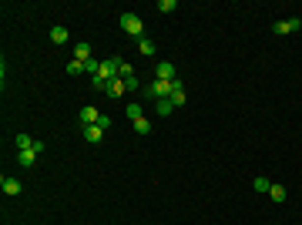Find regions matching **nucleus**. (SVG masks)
Instances as JSON below:
<instances>
[{
	"instance_id": "nucleus-11",
	"label": "nucleus",
	"mask_w": 302,
	"mask_h": 225,
	"mask_svg": "<svg viewBox=\"0 0 302 225\" xmlns=\"http://www.w3.org/2000/svg\"><path fill=\"white\" fill-rule=\"evenodd\" d=\"M81 134H84L91 145H101V138H104V128H97V125H84V128H81Z\"/></svg>"
},
{
	"instance_id": "nucleus-17",
	"label": "nucleus",
	"mask_w": 302,
	"mask_h": 225,
	"mask_svg": "<svg viewBox=\"0 0 302 225\" xmlns=\"http://www.w3.org/2000/svg\"><path fill=\"white\" fill-rule=\"evenodd\" d=\"M14 145H17V151H27V148H34V138H30V134H17Z\"/></svg>"
},
{
	"instance_id": "nucleus-3",
	"label": "nucleus",
	"mask_w": 302,
	"mask_h": 225,
	"mask_svg": "<svg viewBox=\"0 0 302 225\" xmlns=\"http://www.w3.org/2000/svg\"><path fill=\"white\" fill-rule=\"evenodd\" d=\"M104 94H108V97H111V101H121V97H124V94H128V84H124V81H121V77H111V81H108V84H104Z\"/></svg>"
},
{
	"instance_id": "nucleus-4",
	"label": "nucleus",
	"mask_w": 302,
	"mask_h": 225,
	"mask_svg": "<svg viewBox=\"0 0 302 225\" xmlns=\"http://www.w3.org/2000/svg\"><path fill=\"white\" fill-rule=\"evenodd\" d=\"M299 27H302V20H299V17H289V20H275V24H272V31H275L279 37H285V34H296Z\"/></svg>"
},
{
	"instance_id": "nucleus-1",
	"label": "nucleus",
	"mask_w": 302,
	"mask_h": 225,
	"mask_svg": "<svg viewBox=\"0 0 302 225\" xmlns=\"http://www.w3.org/2000/svg\"><path fill=\"white\" fill-rule=\"evenodd\" d=\"M141 97H148V101H154V104H158V101L171 97V84L154 77V81H148V84H141Z\"/></svg>"
},
{
	"instance_id": "nucleus-8",
	"label": "nucleus",
	"mask_w": 302,
	"mask_h": 225,
	"mask_svg": "<svg viewBox=\"0 0 302 225\" xmlns=\"http://www.w3.org/2000/svg\"><path fill=\"white\" fill-rule=\"evenodd\" d=\"M67 40H71V34H67V27H64V24H54V27H51V44H57V47H64Z\"/></svg>"
},
{
	"instance_id": "nucleus-23",
	"label": "nucleus",
	"mask_w": 302,
	"mask_h": 225,
	"mask_svg": "<svg viewBox=\"0 0 302 225\" xmlns=\"http://www.w3.org/2000/svg\"><path fill=\"white\" fill-rule=\"evenodd\" d=\"M128 118H131V121H134V118H141V104H128Z\"/></svg>"
},
{
	"instance_id": "nucleus-9",
	"label": "nucleus",
	"mask_w": 302,
	"mask_h": 225,
	"mask_svg": "<svg viewBox=\"0 0 302 225\" xmlns=\"http://www.w3.org/2000/svg\"><path fill=\"white\" fill-rule=\"evenodd\" d=\"M134 47H138V54H141V57H154V54H158V44L148 40V37H138V40H134Z\"/></svg>"
},
{
	"instance_id": "nucleus-5",
	"label": "nucleus",
	"mask_w": 302,
	"mask_h": 225,
	"mask_svg": "<svg viewBox=\"0 0 302 225\" xmlns=\"http://www.w3.org/2000/svg\"><path fill=\"white\" fill-rule=\"evenodd\" d=\"M118 67H121V57H108V61H101V67H97V77L111 81V77H118Z\"/></svg>"
},
{
	"instance_id": "nucleus-19",
	"label": "nucleus",
	"mask_w": 302,
	"mask_h": 225,
	"mask_svg": "<svg viewBox=\"0 0 302 225\" xmlns=\"http://www.w3.org/2000/svg\"><path fill=\"white\" fill-rule=\"evenodd\" d=\"M74 57H77V61H91V44H77Z\"/></svg>"
},
{
	"instance_id": "nucleus-18",
	"label": "nucleus",
	"mask_w": 302,
	"mask_h": 225,
	"mask_svg": "<svg viewBox=\"0 0 302 225\" xmlns=\"http://www.w3.org/2000/svg\"><path fill=\"white\" fill-rule=\"evenodd\" d=\"M154 111L161 114V118H168V114L175 111V104H171V97H165V101H158V104H154Z\"/></svg>"
},
{
	"instance_id": "nucleus-10",
	"label": "nucleus",
	"mask_w": 302,
	"mask_h": 225,
	"mask_svg": "<svg viewBox=\"0 0 302 225\" xmlns=\"http://www.w3.org/2000/svg\"><path fill=\"white\" fill-rule=\"evenodd\" d=\"M0 188H3V195H20V192H24L20 178H10V175H3V178H0Z\"/></svg>"
},
{
	"instance_id": "nucleus-22",
	"label": "nucleus",
	"mask_w": 302,
	"mask_h": 225,
	"mask_svg": "<svg viewBox=\"0 0 302 225\" xmlns=\"http://www.w3.org/2000/svg\"><path fill=\"white\" fill-rule=\"evenodd\" d=\"M252 185H255V192H265V195H269V185H272V182H269V178H262V175H259V178H255Z\"/></svg>"
},
{
	"instance_id": "nucleus-21",
	"label": "nucleus",
	"mask_w": 302,
	"mask_h": 225,
	"mask_svg": "<svg viewBox=\"0 0 302 225\" xmlns=\"http://www.w3.org/2000/svg\"><path fill=\"white\" fill-rule=\"evenodd\" d=\"M118 77H121V81H128V77H134L131 64H124V61H121V67H118Z\"/></svg>"
},
{
	"instance_id": "nucleus-7",
	"label": "nucleus",
	"mask_w": 302,
	"mask_h": 225,
	"mask_svg": "<svg viewBox=\"0 0 302 225\" xmlns=\"http://www.w3.org/2000/svg\"><path fill=\"white\" fill-rule=\"evenodd\" d=\"M154 77H158V81H178V74H175V64H168V61H161V64H158V67H154Z\"/></svg>"
},
{
	"instance_id": "nucleus-6",
	"label": "nucleus",
	"mask_w": 302,
	"mask_h": 225,
	"mask_svg": "<svg viewBox=\"0 0 302 225\" xmlns=\"http://www.w3.org/2000/svg\"><path fill=\"white\" fill-rule=\"evenodd\" d=\"M77 118H81V128H84V125H97V121H101V111H97L94 104H84Z\"/></svg>"
},
{
	"instance_id": "nucleus-13",
	"label": "nucleus",
	"mask_w": 302,
	"mask_h": 225,
	"mask_svg": "<svg viewBox=\"0 0 302 225\" xmlns=\"http://www.w3.org/2000/svg\"><path fill=\"white\" fill-rule=\"evenodd\" d=\"M269 198H272L275 205H282L285 198H289V192H285V185H279V182H272V185H269Z\"/></svg>"
},
{
	"instance_id": "nucleus-14",
	"label": "nucleus",
	"mask_w": 302,
	"mask_h": 225,
	"mask_svg": "<svg viewBox=\"0 0 302 225\" xmlns=\"http://www.w3.org/2000/svg\"><path fill=\"white\" fill-rule=\"evenodd\" d=\"M171 104H175V108L185 104V84H181V81H171Z\"/></svg>"
},
{
	"instance_id": "nucleus-12",
	"label": "nucleus",
	"mask_w": 302,
	"mask_h": 225,
	"mask_svg": "<svg viewBox=\"0 0 302 225\" xmlns=\"http://www.w3.org/2000/svg\"><path fill=\"white\" fill-rule=\"evenodd\" d=\"M17 165H20V168H34V165H37V151H34V148L17 151Z\"/></svg>"
},
{
	"instance_id": "nucleus-16",
	"label": "nucleus",
	"mask_w": 302,
	"mask_h": 225,
	"mask_svg": "<svg viewBox=\"0 0 302 225\" xmlns=\"http://www.w3.org/2000/svg\"><path fill=\"white\" fill-rule=\"evenodd\" d=\"M131 125H134V131H138V134H148L151 131V121L145 118V114H141V118H134Z\"/></svg>"
},
{
	"instance_id": "nucleus-2",
	"label": "nucleus",
	"mask_w": 302,
	"mask_h": 225,
	"mask_svg": "<svg viewBox=\"0 0 302 225\" xmlns=\"http://www.w3.org/2000/svg\"><path fill=\"white\" fill-rule=\"evenodd\" d=\"M121 31H124V34H131L134 40L145 37V20L138 17V14H131V10H124V14H121Z\"/></svg>"
},
{
	"instance_id": "nucleus-15",
	"label": "nucleus",
	"mask_w": 302,
	"mask_h": 225,
	"mask_svg": "<svg viewBox=\"0 0 302 225\" xmlns=\"http://www.w3.org/2000/svg\"><path fill=\"white\" fill-rule=\"evenodd\" d=\"M84 71H88V61H77V57L67 61V74H84Z\"/></svg>"
},
{
	"instance_id": "nucleus-20",
	"label": "nucleus",
	"mask_w": 302,
	"mask_h": 225,
	"mask_svg": "<svg viewBox=\"0 0 302 225\" xmlns=\"http://www.w3.org/2000/svg\"><path fill=\"white\" fill-rule=\"evenodd\" d=\"M158 10H161V14H175V10H178V0H158Z\"/></svg>"
},
{
	"instance_id": "nucleus-24",
	"label": "nucleus",
	"mask_w": 302,
	"mask_h": 225,
	"mask_svg": "<svg viewBox=\"0 0 302 225\" xmlns=\"http://www.w3.org/2000/svg\"><path fill=\"white\" fill-rule=\"evenodd\" d=\"M104 84H108V81H104V77H91V88H97V91H104Z\"/></svg>"
}]
</instances>
